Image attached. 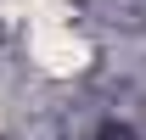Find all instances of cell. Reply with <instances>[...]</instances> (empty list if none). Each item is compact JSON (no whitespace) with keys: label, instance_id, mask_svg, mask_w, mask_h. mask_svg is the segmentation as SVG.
I'll return each mask as SVG.
<instances>
[{"label":"cell","instance_id":"6da1fadb","mask_svg":"<svg viewBox=\"0 0 146 140\" xmlns=\"http://www.w3.org/2000/svg\"><path fill=\"white\" fill-rule=\"evenodd\" d=\"M28 45H34V56H39L51 73H73V67H84V39L73 34L68 22H56V17H39Z\"/></svg>","mask_w":146,"mask_h":140}]
</instances>
